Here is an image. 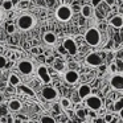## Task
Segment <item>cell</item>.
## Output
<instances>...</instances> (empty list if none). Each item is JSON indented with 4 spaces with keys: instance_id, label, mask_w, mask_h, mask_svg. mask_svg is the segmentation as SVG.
I'll return each mask as SVG.
<instances>
[{
    "instance_id": "6da1fadb",
    "label": "cell",
    "mask_w": 123,
    "mask_h": 123,
    "mask_svg": "<svg viewBox=\"0 0 123 123\" xmlns=\"http://www.w3.org/2000/svg\"><path fill=\"white\" fill-rule=\"evenodd\" d=\"M85 41L90 46H98L102 41V36L97 28H89L85 33Z\"/></svg>"
},
{
    "instance_id": "7a4b0ae2",
    "label": "cell",
    "mask_w": 123,
    "mask_h": 123,
    "mask_svg": "<svg viewBox=\"0 0 123 123\" xmlns=\"http://www.w3.org/2000/svg\"><path fill=\"white\" fill-rule=\"evenodd\" d=\"M16 23H17L19 29H21V31H29V29H32V28L35 27L36 19H35V16H32L31 13H24V15H21V16L17 19Z\"/></svg>"
},
{
    "instance_id": "3957f363",
    "label": "cell",
    "mask_w": 123,
    "mask_h": 123,
    "mask_svg": "<svg viewBox=\"0 0 123 123\" xmlns=\"http://www.w3.org/2000/svg\"><path fill=\"white\" fill-rule=\"evenodd\" d=\"M73 16V11L72 8H70L69 6H66V4H62V6H60L58 8L56 9V19L58 20V21H69L70 19H72Z\"/></svg>"
},
{
    "instance_id": "277c9868",
    "label": "cell",
    "mask_w": 123,
    "mask_h": 123,
    "mask_svg": "<svg viewBox=\"0 0 123 123\" xmlns=\"http://www.w3.org/2000/svg\"><path fill=\"white\" fill-rule=\"evenodd\" d=\"M17 69H19V72L21 73V74L29 75L33 73L35 66H33V64L31 61H28V60H21V61L19 62V65H17Z\"/></svg>"
},
{
    "instance_id": "5b68a950",
    "label": "cell",
    "mask_w": 123,
    "mask_h": 123,
    "mask_svg": "<svg viewBox=\"0 0 123 123\" xmlns=\"http://www.w3.org/2000/svg\"><path fill=\"white\" fill-rule=\"evenodd\" d=\"M85 101H86V106H87L89 109L94 110V111L102 109V99L99 98V97H97V95H90V97H87Z\"/></svg>"
},
{
    "instance_id": "8992f818",
    "label": "cell",
    "mask_w": 123,
    "mask_h": 123,
    "mask_svg": "<svg viewBox=\"0 0 123 123\" xmlns=\"http://www.w3.org/2000/svg\"><path fill=\"white\" fill-rule=\"evenodd\" d=\"M62 46H64L65 50H66L70 56H75V54H77V52H78V48H77L75 41L73 40V38H70V37L65 38L64 43H62Z\"/></svg>"
},
{
    "instance_id": "52a82bcc",
    "label": "cell",
    "mask_w": 123,
    "mask_h": 123,
    "mask_svg": "<svg viewBox=\"0 0 123 123\" xmlns=\"http://www.w3.org/2000/svg\"><path fill=\"white\" fill-rule=\"evenodd\" d=\"M86 64L90 65V66H102V64H103V60H102V57L99 56L98 53H90L86 56Z\"/></svg>"
},
{
    "instance_id": "ba28073f",
    "label": "cell",
    "mask_w": 123,
    "mask_h": 123,
    "mask_svg": "<svg viewBox=\"0 0 123 123\" xmlns=\"http://www.w3.org/2000/svg\"><path fill=\"white\" fill-rule=\"evenodd\" d=\"M41 94H43V97L46 101H54V99H57V97H58L57 90L54 87H50V86L44 87L43 90H41Z\"/></svg>"
},
{
    "instance_id": "9c48e42d",
    "label": "cell",
    "mask_w": 123,
    "mask_h": 123,
    "mask_svg": "<svg viewBox=\"0 0 123 123\" xmlns=\"http://www.w3.org/2000/svg\"><path fill=\"white\" fill-rule=\"evenodd\" d=\"M110 85L115 90H123V74H114L110 80Z\"/></svg>"
},
{
    "instance_id": "30bf717a",
    "label": "cell",
    "mask_w": 123,
    "mask_h": 123,
    "mask_svg": "<svg viewBox=\"0 0 123 123\" xmlns=\"http://www.w3.org/2000/svg\"><path fill=\"white\" fill-rule=\"evenodd\" d=\"M37 74L38 77L41 78V81L45 83H49L52 81V77H50V73H49L48 68L44 66V65H40V66L37 68Z\"/></svg>"
},
{
    "instance_id": "8fae6325",
    "label": "cell",
    "mask_w": 123,
    "mask_h": 123,
    "mask_svg": "<svg viewBox=\"0 0 123 123\" xmlns=\"http://www.w3.org/2000/svg\"><path fill=\"white\" fill-rule=\"evenodd\" d=\"M78 78H80V75H78V73L75 72V70H68V72L65 73V81H66L68 83H70V85L77 82Z\"/></svg>"
},
{
    "instance_id": "7c38bea8",
    "label": "cell",
    "mask_w": 123,
    "mask_h": 123,
    "mask_svg": "<svg viewBox=\"0 0 123 123\" xmlns=\"http://www.w3.org/2000/svg\"><path fill=\"white\" fill-rule=\"evenodd\" d=\"M43 41L46 45H54L57 43V36L53 32H45L43 35Z\"/></svg>"
},
{
    "instance_id": "4fadbf2b",
    "label": "cell",
    "mask_w": 123,
    "mask_h": 123,
    "mask_svg": "<svg viewBox=\"0 0 123 123\" xmlns=\"http://www.w3.org/2000/svg\"><path fill=\"white\" fill-rule=\"evenodd\" d=\"M78 95H80L81 99H86L87 97L91 95V89L89 85H82L80 86V89H78Z\"/></svg>"
},
{
    "instance_id": "5bb4252c",
    "label": "cell",
    "mask_w": 123,
    "mask_h": 123,
    "mask_svg": "<svg viewBox=\"0 0 123 123\" xmlns=\"http://www.w3.org/2000/svg\"><path fill=\"white\" fill-rule=\"evenodd\" d=\"M110 24L114 28H122L123 27V16H120V15L112 16L111 19H110Z\"/></svg>"
},
{
    "instance_id": "9a60e30c",
    "label": "cell",
    "mask_w": 123,
    "mask_h": 123,
    "mask_svg": "<svg viewBox=\"0 0 123 123\" xmlns=\"http://www.w3.org/2000/svg\"><path fill=\"white\" fill-rule=\"evenodd\" d=\"M81 13H82V16H83V17H86V19L91 17V16L94 15L93 6H83L82 8H81Z\"/></svg>"
},
{
    "instance_id": "2e32d148",
    "label": "cell",
    "mask_w": 123,
    "mask_h": 123,
    "mask_svg": "<svg viewBox=\"0 0 123 123\" xmlns=\"http://www.w3.org/2000/svg\"><path fill=\"white\" fill-rule=\"evenodd\" d=\"M8 107L11 111H19V110H21V102L17 101V99H11L8 103Z\"/></svg>"
},
{
    "instance_id": "e0dca14e",
    "label": "cell",
    "mask_w": 123,
    "mask_h": 123,
    "mask_svg": "<svg viewBox=\"0 0 123 123\" xmlns=\"http://www.w3.org/2000/svg\"><path fill=\"white\" fill-rule=\"evenodd\" d=\"M53 68L57 72H64L65 70V62L61 61V60H56V61L53 62Z\"/></svg>"
},
{
    "instance_id": "ac0fdd59",
    "label": "cell",
    "mask_w": 123,
    "mask_h": 123,
    "mask_svg": "<svg viewBox=\"0 0 123 123\" xmlns=\"http://www.w3.org/2000/svg\"><path fill=\"white\" fill-rule=\"evenodd\" d=\"M8 81L12 86H19L20 85V77L17 74H11L8 78Z\"/></svg>"
},
{
    "instance_id": "d6986e66",
    "label": "cell",
    "mask_w": 123,
    "mask_h": 123,
    "mask_svg": "<svg viewBox=\"0 0 123 123\" xmlns=\"http://www.w3.org/2000/svg\"><path fill=\"white\" fill-rule=\"evenodd\" d=\"M122 109H123V97H120L114 102V110L115 111H120Z\"/></svg>"
},
{
    "instance_id": "ffe728a7",
    "label": "cell",
    "mask_w": 123,
    "mask_h": 123,
    "mask_svg": "<svg viewBox=\"0 0 123 123\" xmlns=\"http://www.w3.org/2000/svg\"><path fill=\"white\" fill-rule=\"evenodd\" d=\"M60 105H61L62 109L68 110V109L70 107V99H69V98H62L61 102H60Z\"/></svg>"
},
{
    "instance_id": "44dd1931",
    "label": "cell",
    "mask_w": 123,
    "mask_h": 123,
    "mask_svg": "<svg viewBox=\"0 0 123 123\" xmlns=\"http://www.w3.org/2000/svg\"><path fill=\"white\" fill-rule=\"evenodd\" d=\"M8 123H35V122H32V120H23V119H13L12 117H9Z\"/></svg>"
},
{
    "instance_id": "7402d4cb",
    "label": "cell",
    "mask_w": 123,
    "mask_h": 123,
    "mask_svg": "<svg viewBox=\"0 0 123 123\" xmlns=\"http://www.w3.org/2000/svg\"><path fill=\"white\" fill-rule=\"evenodd\" d=\"M12 7H13V1H11V0H6L3 3V8L6 9V11H11Z\"/></svg>"
},
{
    "instance_id": "603a6c76",
    "label": "cell",
    "mask_w": 123,
    "mask_h": 123,
    "mask_svg": "<svg viewBox=\"0 0 123 123\" xmlns=\"http://www.w3.org/2000/svg\"><path fill=\"white\" fill-rule=\"evenodd\" d=\"M41 123H56V120H54L52 117H48V115H45V117L41 118Z\"/></svg>"
},
{
    "instance_id": "cb8c5ba5",
    "label": "cell",
    "mask_w": 123,
    "mask_h": 123,
    "mask_svg": "<svg viewBox=\"0 0 123 123\" xmlns=\"http://www.w3.org/2000/svg\"><path fill=\"white\" fill-rule=\"evenodd\" d=\"M21 90L24 91L25 94H28V95H31V97H35V93H33V91L31 90L29 87H27V86H21Z\"/></svg>"
},
{
    "instance_id": "d4e9b609",
    "label": "cell",
    "mask_w": 123,
    "mask_h": 123,
    "mask_svg": "<svg viewBox=\"0 0 123 123\" xmlns=\"http://www.w3.org/2000/svg\"><path fill=\"white\" fill-rule=\"evenodd\" d=\"M115 64H117V68H118V70H120V72H123V60H122V58H118L117 61H115Z\"/></svg>"
},
{
    "instance_id": "484cf974",
    "label": "cell",
    "mask_w": 123,
    "mask_h": 123,
    "mask_svg": "<svg viewBox=\"0 0 123 123\" xmlns=\"http://www.w3.org/2000/svg\"><path fill=\"white\" fill-rule=\"evenodd\" d=\"M7 65V58L4 56H0V69H3Z\"/></svg>"
},
{
    "instance_id": "4316f807",
    "label": "cell",
    "mask_w": 123,
    "mask_h": 123,
    "mask_svg": "<svg viewBox=\"0 0 123 123\" xmlns=\"http://www.w3.org/2000/svg\"><path fill=\"white\" fill-rule=\"evenodd\" d=\"M77 117H78V118H81V119H85V117H86V111H85V110H78V111H77Z\"/></svg>"
},
{
    "instance_id": "83f0119b",
    "label": "cell",
    "mask_w": 123,
    "mask_h": 123,
    "mask_svg": "<svg viewBox=\"0 0 123 123\" xmlns=\"http://www.w3.org/2000/svg\"><path fill=\"white\" fill-rule=\"evenodd\" d=\"M102 1H103V0H91V6L93 7H99Z\"/></svg>"
},
{
    "instance_id": "f1b7e54d",
    "label": "cell",
    "mask_w": 123,
    "mask_h": 123,
    "mask_svg": "<svg viewBox=\"0 0 123 123\" xmlns=\"http://www.w3.org/2000/svg\"><path fill=\"white\" fill-rule=\"evenodd\" d=\"M112 119H114V117H112L111 114H106V115H105V120H106L107 123H110Z\"/></svg>"
},
{
    "instance_id": "f546056e",
    "label": "cell",
    "mask_w": 123,
    "mask_h": 123,
    "mask_svg": "<svg viewBox=\"0 0 123 123\" xmlns=\"http://www.w3.org/2000/svg\"><path fill=\"white\" fill-rule=\"evenodd\" d=\"M45 4L48 7H53L56 4V0H45Z\"/></svg>"
},
{
    "instance_id": "4dcf8cb0",
    "label": "cell",
    "mask_w": 123,
    "mask_h": 123,
    "mask_svg": "<svg viewBox=\"0 0 123 123\" xmlns=\"http://www.w3.org/2000/svg\"><path fill=\"white\" fill-rule=\"evenodd\" d=\"M7 31H8V33H13L15 32V25L13 24H9L8 28H7Z\"/></svg>"
},
{
    "instance_id": "1f68e13d",
    "label": "cell",
    "mask_w": 123,
    "mask_h": 123,
    "mask_svg": "<svg viewBox=\"0 0 123 123\" xmlns=\"http://www.w3.org/2000/svg\"><path fill=\"white\" fill-rule=\"evenodd\" d=\"M110 69H111V72H117V70H118L117 64H111V65H110Z\"/></svg>"
},
{
    "instance_id": "d6a6232c",
    "label": "cell",
    "mask_w": 123,
    "mask_h": 123,
    "mask_svg": "<svg viewBox=\"0 0 123 123\" xmlns=\"http://www.w3.org/2000/svg\"><path fill=\"white\" fill-rule=\"evenodd\" d=\"M109 6H114V3H115V0H105Z\"/></svg>"
},
{
    "instance_id": "836d02e7",
    "label": "cell",
    "mask_w": 123,
    "mask_h": 123,
    "mask_svg": "<svg viewBox=\"0 0 123 123\" xmlns=\"http://www.w3.org/2000/svg\"><path fill=\"white\" fill-rule=\"evenodd\" d=\"M118 58H123V50L118 52Z\"/></svg>"
},
{
    "instance_id": "e575fe53",
    "label": "cell",
    "mask_w": 123,
    "mask_h": 123,
    "mask_svg": "<svg viewBox=\"0 0 123 123\" xmlns=\"http://www.w3.org/2000/svg\"><path fill=\"white\" fill-rule=\"evenodd\" d=\"M3 20V11H1V8H0V21Z\"/></svg>"
},
{
    "instance_id": "d590c367",
    "label": "cell",
    "mask_w": 123,
    "mask_h": 123,
    "mask_svg": "<svg viewBox=\"0 0 123 123\" xmlns=\"http://www.w3.org/2000/svg\"><path fill=\"white\" fill-rule=\"evenodd\" d=\"M32 52H33V53H38V49H37V48H33Z\"/></svg>"
},
{
    "instance_id": "8d00e7d4",
    "label": "cell",
    "mask_w": 123,
    "mask_h": 123,
    "mask_svg": "<svg viewBox=\"0 0 123 123\" xmlns=\"http://www.w3.org/2000/svg\"><path fill=\"white\" fill-rule=\"evenodd\" d=\"M20 6H21V7H27L28 3H27V1H25V3H20Z\"/></svg>"
},
{
    "instance_id": "74e56055",
    "label": "cell",
    "mask_w": 123,
    "mask_h": 123,
    "mask_svg": "<svg viewBox=\"0 0 123 123\" xmlns=\"http://www.w3.org/2000/svg\"><path fill=\"white\" fill-rule=\"evenodd\" d=\"M119 115H120V118H123V109L119 111Z\"/></svg>"
},
{
    "instance_id": "f35d334b",
    "label": "cell",
    "mask_w": 123,
    "mask_h": 123,
    "mask_svg": "<svg viewBox=\"0 0 123 123\" xmlns=\"http://www.w3.org/2000/svg\"><path fill=\"white\" fill-rule=\"evenodd\" d=\"M102 123H107V122H106V120H102Z\"/></svg>"
},
{
    "instance_id": "ab89813d",
    "label": "cell",
    "mask_w": 123,
    "mask_h": 123,
    "mask_svg": "<svg viewBox=\"0 0 123 123\" xmlns=\"http://www.w3.org/2000/svg\"><path fill=\"white\" fill-rule=\"evenodd\" d=\"M68 123H72V122H68Z\"/></svg>"
}]
</instances>
